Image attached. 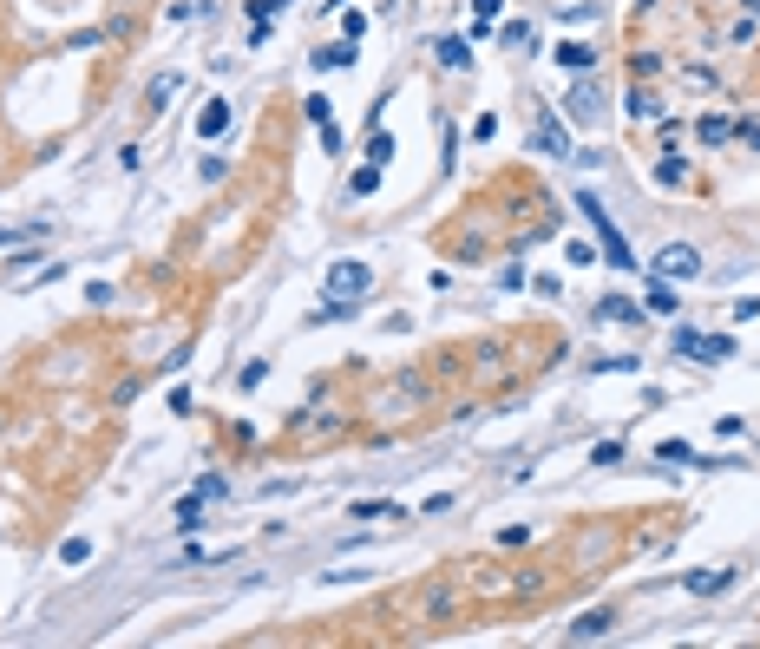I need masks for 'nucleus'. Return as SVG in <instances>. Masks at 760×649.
<instances>
[{
	"instance_id": "obj_1",
	"label": "nucleus",
	"mask_w": 760,
	"mask_h": 649,
	"mask_svg": "<svg viewBox=\"0 0 760 649\" xmlns=\"http://www.w3.org/2000/svg\"><path fill=\"white\" fill-rule=\"evenodd\" d=\"M570 204L584 210V223L597 230V243H603V262H616V270H636V256H630V243H623V230L610 223V210H603V197L597 191H577Z\"/></svg>"
},
{
	"instance_id": "obj_2",
	"label": "nucleus",
	"mask_w": 760,
	"mask_h": 649,
	"mask_svg": "<svg viewBox=\"0 0 760 649\" xmlns=\"http://www.w3.org/2000/svg\"><path fill=\"white\" fill-rule=\"evenodd\" d=\"M564 112H570L577 125H603V119H610V98H603L597 79H577V86L564 92Z\"/></svg>"
},
{
	"instance_id": "obj_3",
	"label": "nucleus",
	"mask_w": 760,
	"mask_h": 649,
	"mask_svg": "<svg viewBox=\"0 0 760 649\" xmlns=\"http://www.w3.org/2000/svg\"><path fill=\"white\" fill-rule=\"evenodd\" d=\"M367 282H374V262H361V256H341V262H328V295H367Z\"/></svg>"
},
{
	"instance_id": "obj_4",
	"label": "nucleus",
	"mask_w": 760,
	"mask_h": 649,
	"mask_svg": "<svg viewBox=\"0 0 760 649\" xmlns=\"http://www.w3.org/2000/svg\"><path fill=\"white\" fill-rule=\"evenodd\" d=\"M669 348H675V355H708V361H728V355H734L728 335H701V328H675Z\"/></svg>"
},
{
	"instance_id": "obj_5",
	"label": "nucleus",
	"mask_w": 760,
	"mask_h": 649,
	"mask_svg": "<svg viewBox=\"0 0 760 649\" xmlns=\"http://www.w3.org/2000/svg\"><path fill=\"white\" fill-rule=\"evenodd\" d=\"M531 152L537 158H577V152H570L564 119H551V112H545V119H531Z\"/></svg>"
},
{
	"instance_id": "obj_6",
	"label": "nucleus",
	"mask_w": 760,
	"mask_h": 649,
	"mask_svg": "<svg viewBox=\"0 0 760 649\" xmlns=\"http://www.w3.org/2000/svg\"><path fill=\"white\" fill-rule=\"evenodd\" d=\"M655 276H662V282H688V276H701V256L688 243H669L662 256H655Z\"/></svg>"
},
{
	"instance_id": "obj_7",
	"label": "nucleus",
	"mask_w": 760,
	"mask_h": 649,
	"mask_svg": "<svg viewBox=\"0 0 760 649\" xmlns=\"http://www.w3.org/2000/svg\"><path fill=\"white\" fill-rule=\"evenodd\" d=\"M230 119H236L230 98H210V106L197 112V138H216V131H230Z\"/></svg>"
},
{
	"instance_id": "obj_8",
	"label": "nucleus",
	"mask_w": 760,
	"mask_h": 649,
	"mask_svg": "<svg viewBox=\"0 0 760 649\" xmlns=\"http://www.w3.org/2000/svg\"><path fill=\"white\" fill-rule=\"evenodd\" d=\"M728 584H734L728 564H715V571H688V577H682V590H701V597H708V590H728Z\"/></svg>"
},
{
	"instance_id": "obj_9",
	"label": "nucleus",
	"mask_w": 760,
	"mask_h": 649,
	"mask_svg": "<svg viewBox=\"0 0 760 649\" xmlns=\"http://www.w3.org/2000/svg\"><path fill=\"white\" fill-rule=\"evenodd\" d=\"M597 315H603V322H643V302H630V295H603Z\"/></svg>"
},
{
	"instance_id": "obj_10",
	"label": "nucleus",
	"mask_w": 760,
	"mask_h": 649,
	"mask_svg": "<svg viewBox=\"0 0 760 649\" xmlns=\"http://www.w3.org/2000/svg\"><path fill=\"white\" fill-rule=\"evenodd\" d=\"M623 106H630V119H636V125H643V119H649V125L662 119V98H655V92H643V86H636L630 98H623Z\"/></svg>"
},
{
	"instance_id": "obj_11",
	"label": "nucleus",
	"mask_w": 760,
	"mask_h": 649,
	"mask_svg": "<svg viewBox=\"0 0 760 649\" xmlns=\"http://www.w3.org/2000/svg\"><path fill=\"white\" fill-rule=\"evenodd\" d=\"M557 59H564L570 73H590V66H597V46H584V40H564V46H557Z\"/></svg>"
},
{
	"instance_id": "obj_12",
	"label": "nucleus",
	"mask_w": 760,
	"mask_h": 649,
	"mask_svg": "<svg viewBox=\"0 0 760 649\" xmlns=\"http://www.w3.org/2000/svg\"><path fill=\"white\" fill-rule=\"evenodd\" d=\"M610 629V610H584L577 623H570V643H590V637H603Z\"/></svg>"
},
{
	"instance_id": "obj_13",
	"label": "nucleus",
	"mask_w": 760,
	"mask_h": 649,
	"mask_svg": "<svg viewBox=\"0 0 760 649\" xmlns=\"http://www.w3.org/2000/svg\"><path fill=\"white\" fill-rule=\"evenodd\" d=\"M643 315H675V289H669L662 276L649 282V295H643Z\"/></svg>"
},
{
	"instance_id": "obj_14",
	"label": "nucleus",
	"mask_w": 760,
	"mask_h": 649,
	"mask_svg": "<svg viewBox=\"0 0 760 649\" xmlns=\"http://www.w3.org/2000/svg\"><path fill=\"white\" fill-rule=\"evenodd\" d=\"M354 315H361V309H354L348 295H322V309H315V322H354Z\"/></svg>"
},
{
	"instance_id": "obj_15",
	"label": "nucleus",
	"mask_w": 760,
	"mask_h": 649,
	"mask_svg": "<svg viewBox=\"0 0 760 649\" xmlns=\"http://www.w3.org/2000/svg\"><path fill=\"white\" fill-rule=\"evenodd\" d=\"M498 7H505V0H472V33H479V40H485V33H492Z\"/></svg>"
},
{
	"instance_id": "obj_16",
	"label": "nucleus",
	"mask_w": 760,
	"mask_h": 649,
	"mask_svg": "<svg viewBox=\"0 0 760 649\" xmlns=\"http://www.w3.org/2000/svg\"><path fill=\"white\" fill-rule=\"evenodd\" d=\"M380 171H387V164H367V171H354L348 191H354V197H374V191H380Z\"/></svg>"
},
{
	"instance_id": "obj_17",
	"label": "nucleus",
	"mask_w": 760,
	"mask_h": 649,
	"mask_svg": "<svg viewBox=\"0 0 760 649\" xmlns=\"http://www.w3.org/2000/svg\"><path fill=\"white\" fill-rule=\"evenodd\" d=\"M655 177H662V184H688V158H662V164H655Z\"/></svg>"
},
{
	"instance_id": "obj_18",
	"label": "nucleus",
	"mask_w": 760,
	"mask_h": 649,
	"mask_svg": "<svg viewBox=\"0 0 760 649\" xmlns=\"http://www.w3.org/2000/svg\"><path fill=\"white\" fill-rule=\"evenodd\" d=\"M472 53H466V40H439V66H452V73H459Z\"/></svg>"
},
{
	"instance_id": "obj_19",
	"label": "nucleus",
	"mask_w": 760,
	"mask_h": 649,
	"mask_svg": "<svg viewBox=\"0 0 760 649\" xmlns=\"http://www.w3.org/2000/svg\"><path fill=\"white\" fill-rule=\"evenodd\" d=\"M387 158H394V138L374 125V138H367V164H387Z\"/></svg>"
},
{
	"instance_id": "obj_20",
	"label": "nucleus",
	"mask_w": 760,
	"mask_h": 649,
	"mask_svg": "<svg viewBox=\"0 0 760 649\" xmlns=\"http://www.w3.org/2000/svg\"><path fill=\"white\" fill-rule=\"evenodd\" d=\"M354 59V46L341 40V46H322V53H315V66H322V73H328V66H348Z\"/></svg>"
},
{
	"instance_id": "obj_21",
	"label": "nucleus",
	"mask_w": 760,
	"mask_h": 649,
	"mask_svg": "<svg viewBox=\"0 0 760 649\" xmlns=\"http://www.w3.org/2000/svg\"><path fill=\"white\" fill-rule=\"evenodd\" d=\"M86 558H92L86 538H66V544H59V564H86Z\"/></svg>"
},
{
	"instance_id": "obj_22",
	"label": "nucleus",
	"mask_w": 760,
	"mask_h": 649,
	"mask_svg": "<svg viewBox=\"0 0 760 649\" xmlns=\"http://www.w3.org/2000/svg\"><path fill=\"white\" fill-rule=\"evenodd\" d=\"M721 138H734V125L728 119H701V145H721Z\"/></svg>"
},
{
	"instance_id": "obj_23",
	"label": "nucleus",
	"mask_w": 760,
	"mask_h": 649,
	"mask_svg": "<svg viewBox=\"0 0 760 649\" xmlns=\"http://www.w3.org/2000/svg\"><path fill=\"white\" fill-rule=\"evenodd\" d=\"M728 315H734V322H754V315H760V295H734Z\"/></svg>"
},
{
	"instance_id": "obj_24",
	"label": "nucleus",
	"mask_w": 760,
	"mask_h": 649,
	"mask_svg": "<svg viewBox=\"0 0 760 649\" xmlns=\"http://www.w3.org/2000/svg\"><path fill=\"white\" fill-rule=\"evenodd\" d=\"M171 92H177V73H171V79H151V112L171 106Z\"/></svg>"
},
{
	"instance_id": "obj_25",
	"label": "nucleus",
	"mask_w": 760,
	"mask_h": 649,
	"mask_svg": "<svg viewBox=\"0 0 760 649\" xmlns=\"http://www.w3.org/2000/svg\"><path fill=\"white\" fill-rule=\"evenodd\" d=\"M472 138H479V145L498 138V119H492V112H479V119H472Z\"/></svg>"
},
{
	"instance_id": "obj_26",
	"label": "nucleus",
	"mask_w": 760,
	"mask_h": 649,
	"mask_svg": "<svg viewBox=\"0 0 760 649\" xmlns=\"http://www.w3.org/2000/svg\"><path fill=\"white\" fill-rule=\"evenodd\" d=\"M197 505H204V498H197V492H191V498H184V505H177V525H184V531H197V525H204V519H197Z\"/></svg>"
},
{
	"instance_id": "obj_27",
	"label": "nucleus",
	"mask_w": 760,
	"mask_h": 649,
	"mask_svg": "<svg viewBox=\"0 0 760 649\" xmlns=\"http://www.w3.org/2000/svg\"><path fill=\"white\" fill-rule=\"evenodd\" d=\"M33 237H46V223H20V230H0V243H33Z\"/></svg>"
},
{
	"instance_id": "obj_28",
	"label": "nucleus",
	"mask_w": 760,
	"mask_h": 649,
	"mask_svg": "<svg viewBox=\"0 0 760 649\" xmlns=\"http://www.w3.org/2000/svg\"><path fill=\"white\" fill-rule=\"evenodd\" d=\"M354 519H400V505H387V498L380 505H354Z\"/></svg>"
},
{
	"instance_id": "obj_29",
	"label": "nucleus",
	"mask_w": 760,
	"mask_h": 649,
	"mask_svg": "<svg viewBox=\"0 0 760 649\" xmlns=\"http://www.w3.org/2000/svg\"><path fill=\"white\" fill-rule=\"evenodd\" d=\"M564 256H570V262H577V270H590V262H597V256H603V249H590V243H570V249H564Z\"/></svg>"
},
{
	"instance_id": "obj_30",
	"label": "nucleus",
	"mask_w": 760,
	"mask_h": 649,
	"mask_svg": "<svg viewBox=\"0 0 760 649\" xmlns=\"http://www.w3.org/2000/svg\"><path fill=\"white\" fill-rule=\"evenodd\" d=\"M230 486H223V479H216V473H204V479H197V498H223Z\"/></svg>"
},
{
	"instance_id": "obj_31",
	"label": "nucleus",
	"mask_w": 760,
	"mask_h": 649,
	"mask_svg": "<svg viewBox=\"0 0 760 649\" xmlns=\"http://www.w3.org/2000/svg\"><path fill=\"white\" fill-rule=\"evenodd\" d=\"M289 7V0H249V13H256V20H269V13H282Z\"/></svg>"
},
{
	"instance_id": "obj_32",
	"label": "nucleus",
	"mask_w": 760,
	"mask_h": 649,
	"mask_svg": "<svg viewBox=\"0 0 760 649\" xmlns=\"http://www.w3.org/2000/svg\"><path fill=\"white\" fill-rule=\"evenodd\" d=\"M734 138H740V145H754V152H760V125H734Z\"/></svg>"
}]
</instances>
